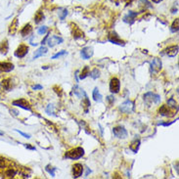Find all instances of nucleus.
Segmentation results:
<instances>
[{
    "instance_id": "nucleus-1",
    "label": "nucleus",
    "mask_w": 179,
    "mask_h": 179,
    "mask_svg": "<svg viewBox=\"0 0 179 179\" xmlns=\"http://www.w3.org/2000/svg\"><path fill=\"white\" fill-rule=\"evenodd\" d=\"M143 100L146 105L148 107H151L154 105H158L161 103V96L154 92H147L144 94Z\"/></svg>"
},
{
    "instance_id": "nucleus-2",
    "label": "nucleus",
    "mask_w": 179,
    "mask_h": 179,
    "mask_svg": "<svg viewBox=\"0 0 179 179\" xmlns=\"http://www.w3.org/2000/svg\"><path fill=\"white\" fill-rule=\"evenodd\" d=\"M83 156H84V150L82 147H77L74 149H72L65 154V158L70 159H79Z\"/></svg>"
},
{
    "instance_id": "nucleus-3",
    "label": "nucleus",
    "mask_w": 179,
    "mask_h": 179,
    "mask_svg": "<svg viewBox=\"0 0 179 179\" xmlns=\"http://www.w3.org/2000/svg\"><path fill=\"white\" fill-rule=\"evenodd\" d=\"M120 111L124 114H131L134 112V103L130 100H126L120 106Z\"/></svg>"
},
{
    "instance_id": "nucleus-4",
    "label": "nucleus",
    "mask_w": 179,
    "mask_h": 179,
    "mask_svg": "<svg viewBox=\"0 0 179 179\" xmlns=\"http://www.w3.org/2000/svg\"><path fill=\"white\" fill-rule=\"evenodd\" d=\"M113 133H114V135L116 138H120V139H124L127 137V135H128L127 130L121 125L114 127V128H113Z\"/></svg>"
},
{
    "instance_id": "nucleus-5",
    "label": "nucleus",
    "mask_w": 179,
    "mask_h": 179,
    "mask_svg": "<svg viewBox=\"0 0 179 179\" xmlns=\"http://www.w3.org/2000/svg\"><path fill=\"white\" fill-rule=\"evenodd\" d=\"M150 67H151V73H159V70H162V67H163L162 60L159 58H154L152 62L150 63Z\"/></svg>"
},
{
    "instance_id": "nucleus-6",
    "label": "nucleus",
    "mask_w": 179,
    "mask_h": 179,
    "mask_svg": "<svg viewBox=\"0 0 179 179\" xmlns=\"http://www.w3.org/2000/svg\"><path fill=\"white\" fill-rule=\"evenodd\" d=\"M12 105L16 106V107H19V108H22V109H23V110L31 112V107L30 105V103L27 102L26 99H18V100L13 101Z\"/></svg>"
},
{
    "instance_id": "nucleus-7",
    "label": "nucleus",
    "mask_w": 179,
    "mask_h": 179,
    "mask_svg": "<svg viewBox=\"0 0 179 179\" xmlns=\"http://www.w3.org/2000/svg\"><path fill=\"white\" fill-rule=\"evenodd\" d=\"M120 90V81L119 78L116 77H113L110 81V91L113 94L119 93Z\"/></svg>"
},
{
    "instance_id": "nucleus-8",
    "label": "nucleus",
    "mask_w": 179,
    "mask_h": 179,
    "mask_svg": "<svg viewBox=\"0 0 179 179\" xmlns=\"http://www.w3.org/2000/svg\"><path fill=\"white\" fill-rule=\"evenodd\" d=\"M108 40H109L110 42H112V43H114V44L124 45V41L122 40L119 36V34H117L116 32H115V31L110 32L109 35H108Z\"/></svg>"
},
{
    "instance_id": "nucleus-9",
    "label": "nucleus",
    "mask_w": 179,
    "mask_h": 179,
    "mask_svg": "<svg viewBox=\"0 0 179 179\" xmlns=\"http://www.w3.org/2000/svg\"><path fill=\"white\" fill-rule=\"evenodd\" d=\"M29 53V46L25 44H21L15 51V56L17 58H23L25 56Z\"/></svg>"
},
{
    "instance_id": "nucleus-10",
    "label": "nucleus",
    "mask_w": 179,
    "mask_h": 179,
    "mask_svg": "<svg viewBox=\"0 0 179 179\" xmlns=\"http://www.w3.org/2000/svg\"><path fill=\"white\" fill-rule=\"evenodd\" d=\"M63 41H64V39L62 38V37L57 36V35H53V36L47 38V43H48V46L51 47V48L56 45H58V44H61Z\"/></svg>"
},
{
    "instance_id": "nucleus-11",
    "label": "nucleus",
    "mask_w": 179,
    "mask_h": 179,
    "mask_svg": "<svg viewBox=\"0 0 179 179\" xmlns=\"http://www.w3.org/2000/svg\"><path fill=\"white\" fill-rule=\"evenodd\" d=\"M94 54V51L92 47H84L81 51V58L84 60H88L90 59Z\"/></svg>"
},
{
    "instance_id": "nucleus-12",
    "label": "nucleus",
    "mask_w": 179,
    "mask_h": 179,
    "mask_svg": "<svg viewBox=\"0 0 179 179\" xmlns=\"http://www.w3.org/2000/svg\"><path fill=\"white\" fill-rule=\"evenodd\" d=\"M83 173V166L81 163H74L73 166V178H78Z\"/></svg>"
},
{
    "instance_id": "nucleus-13",
    "label": "nucleus",
    "mask_w": 179,
    "mask_h": 179,
    "mask_svg": "<svg viewBox=\"0 0 179 179\" xmlns=\"http://www.w3.org/2000/svg\"><path fill=\"white\" fill-rule=\"evenodd\" d=\"M159 115L161 116H167V117H170V116H173L174 115V113H172L170 111V109H169V107L166 106V105H163L161 106V108L159 109Z\"/></svg>"
},
{
    "instance_id": "nucleus-14",
    "label": "nucleus",
    "mask_w": 179,
    "mask_h": 179,
    "mask_svg": "<svg viewBox=\"0 0 179 179\" xmlns=\"http://www.w3.org/2000/svg\"><path fill=\"white\" fill-rule=\"evenodd\" d=\"M178 50H179L178 45H172V46L167 47L164 51H166V54L168 56V57H175V56L178 54Z\"/></svg>"
},
{
    "instance_id": "nucleus-15",
    "label": "nucleus",
    "mask_w": 179,
    "mask_h": 179,
    "mask_svg": "<svg viewBox=\"0 0 179 179\" xmlns=\"http://www.w3.org/2000/svg\"><path fill=\"white\" fill-rule=\"evenodd\" d=\"M139 15V13L137 12H133V11H130L127 15L124 18V23H133L134 21H135V18Z\"/></svg>"
},
{
    "instance_id": "nucleus-16",
    "label": "nucleus",
    "mask_w": 179,
    "mask_h": 179,
    "mask_svg": "<svg viewBox=\"0 0 179 179\" xmlns=\"http://www.w3.org/2000/svg\"><path fill=\"white\" fill-rule=\"evenodd\" d=\"M14 70V65L12 63H0V73H9Z\"/></svg>"
},
{
    "instance_id": "nucleus-17",
    "label": "nucleus",
    "mask_w": 179,
    "mask_h": 179,
    "mask_svg": "<svg viewBox=\"0 0 179 179\" xmlns=\"http://www.w3.org/2000/svg\"><path fill=\"white\" fill-rule=\"evenodd\" d=\"M73 93L77 97H78V98H82V97L84 98L85 96H87V94L85 93V91H84L81 87H79L78 85L73 86Z\"/></svg>"
},
{
    "instance_id": "nucleus-18",
    "label": "nucleus",
    "mask_w": 179,
    "mask_h": 179,
    "mask_svg": "<svg viewBox=\"0 0 179 179\" xmlns=\"http://www.w3.org/2000/svg\"><path fill=\"white\" fill-rule=\"evenodd\" d=\"M47 52H48V48H47V47H45L44 45H42L41 47H39V48L34 52V59L39 58V57H41V56L47 54Z\"/></svg>"
},
{
    "instance_id": "nucleus-19",
    "label": "nucleus",
    "mask_w": 179,
    "mask_h": 179,
    "mask_svg": "<svg viewBox=\"0 0 179 179\" xmlns=\"http://www.w3.org/2000/svg\"><path fill=\"white\" fill-rule=\"evenodd\" d=\"M140 144H141L140 139L139 138H135L132 142H131L129 148H130V150L132 151L133 153H137L138 150H139V147H140Z\"/></svg>"
},
{
    "instance_id": "nucleus-20",
    "label": "nucleus",
    "mask_w": 179,
    "mask_h": 179,
    "mask_svg": "<svg viewBox=\"0 0 179 179\" xmlns=\"http://www.w3.org/2000/svg\"><path fill=\"white\" fill-rule=\"evenodd\" d=\"M73 38L74 39H78V38H81V37H83V32L82 30L79 29V27H77V26H74L73 27Z\"/></svg>"
},
{
    "instance_id": "nucleus-21",
    "label": "nucleus",
    "mask_w": 179,
    "mask_h": 179,
    "mask_svg": "<svg viewBox=\"0 0 179 179\" xmlns=\"http://www.w3.org/2000/svg\"><path fill=\"white\" fill-rule=\"evenodd\" d=\"M31 31H32L31 25H30V23H27V25L21 30V34H22V36H27V35L30 34Z\"/></svg>"
},
{
    "instance_id": "nucleus-22",
    "label": "nucleus",
    "mask_w": 179,
    "mask_h": 179,
    "mask_svg": "<svg viewBox=\"0 0 179 179\" xmlns=\"http://www.w3.org/2000/svg\"><path fill=\"white\" fill-rule=\"evenodd\" d=\"M92 97H93V99H94V101L99 102V103H101V102H102V98H103V96L101 95V93H100V91H99L98 87H95V88H94L93 93H92Z\"/></svg>"
},
{
    "instance_id": "nucleus-23",
    "label": "nucleus",
    "mask_w": 179,
    "mask_h": 179,
    "mask_svg": "<svg viewBox=\"0 0 179 179\" xmlns=\"http://www.w3.org/2000/svg\"><path fill=\"white\" fill-rule=\"evenodd\" d=\"M18 19L16 18L15 20H14V22L11 23V26L10 27H9V34H16V31L18 30Z\"/></svg>"
},
{
    "instance_id": "nucleus-24",
    "label": "nucleus",
    "mask_w": 179,
    "mask_h": 179,
    "mask_svg": "<svg viewBox=\"0 0 179 179\" xmlns=\"http://www.w3.org/2000/svg\"><path fill=\"white\" fill-rule=\"evenodd\" d=\"M81 106H82V108L84 109V112L86 113H88V110H89V108H90V106H91V104H90V101H89V99H88V97L87 96H85L83 98V101H82V103H81Z\"/></svg>"
},
{
    "instance_id": "nucleus-25",
    "label": "nucleus",
    "mask_w": 179,
    "mask_h": 179,
    "mask_svg": "<svg viewBox=\"0 0 179 179\" xmlns=\"http://www.w3.org/2000/svg\"><path fill=\"white\" fill-rule=\"evenodd\" d=\"M17 172H18V170L15 167H8V168H6L5 175L9 178H12V177H14L16 175Z\"/></svg>"
},
{
    "instance_id": "nucleus-26",
    "label": "nucleus",
    "mask_w": 179,
    "mask_h": 179,
    "mask_svg": "<svg viewBox=\"0 0 179 179\" xmlns=\"http://www.w3.org/2000/svg\"><path fill=\"white\" fill-rule=\"evenodd\" d=\"M11 86H12V81L10 78L3 79L2 81V87L5 89V90L9 91L11 89Z\"/></svg>"
},
{
    "instance_id": "nucleus-27",
    "label": "nucleus",
    "mask_w": 179,
    "mask_h": 179,
    "mask_svg": "<svg viewBox=\"0 0 179 179\" xmlns=\"http://www.w3.org/2000/svg\"><path fill=\"white\" fill-rule=\"evenodd\" d=\"M89 73H90V70H89V67H84L83 70L81 72V74H79V79H84L86 78L88 75H89Z\"/></svg>"
},
{
    "instance_id": "nucleus-28",
    "label": "nucleus",
    "mask_w": 179,
    "mask_h": 179,
    "mask_svg": "<svg viewBox=\"0 0 179 179\" xmlns=\"http://www.w3.org/2000/svg\"><path fill=\"white\" fill-rule=\"evenodd\" d=\"M178 27H179V19H175L170 27V31L171 32H178Z\"/></svg>"
},
{
    "instance_id": "nucleus-29",
    "label": "nucleus",
    "mask_w": 179,
    "mask_h": 179,
    "mask_svg": "<svg viewBox=\"0 0 179 179\" xmlns=\"http://www.w3.org/2000/svg\"><path fill=\"white\" fill-rule=\"evenodd\" d=\"M43 19H44V15H43V13H42L41 11H38L36 14H35V16H34V22L36 23H39L40 22L43 21Z\"/></svg>"
},
{
    "instance_id": "nucleus-30",
    "label": "nucleus",
    "mask_w": 179,
    "mask_h": 179,
    "mask_svg": "<svg viewBox=\"0 0 179 179\" xmlns=\"http://www.w3.org/2000/svg\"><path fill=\"white\" fill-rule=\"evenodd\" d=\"M167 105L169 108H173V109H176L178 111V106H177V103L176 101L174 100L173 98H169L167 100Z\"/></svg>"
},
{
    "instance_id": "nucleus-31",
    "label": "nucleus",
    "mask_w": 179,
    "mask_h": 179,
    "mask_svg": "<svg viewBox=\"0 0 179 179\" xmlns=\"http://www.w3.org/2000/svg\"><path fill=\"white\" fill-rule=\"evenodd\" d=\"M45 169H46V171L47 172H49V174L52 177H54L55 176V171H56V167H53V166H51L50 164H48V166H46V167H45Z\"/></svg>"
},
{
    "instance_id": "nucleus-32",
    "label": "nucleus",
    "mask_w": 179,
    "mask_h": 179,
    "mask_svg": "<svg viewBox=\"0 0 179 179\" xmlns=\"http://www.w3.org/2000/svg\"><path fill=\"white\" fill-rule=\"evenodd\" d=\"M89 75H90L93 79H96L100 77V72L98 70V69H94L93 70H91V72L89 73Z\"/></svg>"
},
{
    "instance_id": "nucleus-33",
    "label": "nucleus",
    "mask_w": 179,
    "mask_h": 179,
    "mask_svg": "<svg viewBox=\"0 0 179 179\" xmlns=\"http://www.w3.org/2000/svg\"><path fill=\"white\" fill-rule=\"evenodd\" d=\"M46 113L48 115H55V108L52 104H49L46 108Z\"/></svg>"
},
{
    "instance_id": "nucleus-34",
    "label": "nucleus",
    "mask_w": 179,
    "mask_h": 179,
    "mask_svg": "<svg viewBox=\"0 0 179 179\" xmlns=\"http://www.w3.org/2000/svg\"><path fill=\"white\" fill-rule=\"evenodd\" d=\"M66 54H67V51L62 50V51H60V52L56 53L54 56H52V59H58V58L62 57V56H64V55H66Z\"/></svg>"
},
{
    "instance_id": "nucleus-35",
    "label": "nucleus",
    "mask_w": 179,
    "mask_h": 179,
    "mask_svg": "<svg viewBox=\"0 0 179 179\" xmlns=\"http://www.w3.org/2000/svg\"><path fill=\"white\" fill-rule=\"evenodd\" d=\"M140 4H141L140 6H143L144 9L152 7V5H150V3L148 2V0H140Z\"/></svg>"
},
{
    "instance_id": "nucleus-36",
    "label": "nucleus",
    "mask_w": 179,
    "mask_h": 179,
    "mask_svg": "<svg viewBox=\"0 0 179 179\" xmlns=\"http://www.w3.org/2000/svg\"><path fill=\"white\" fill-rule=\"evenodd\" d=\"M47 30H48V27H47L46 26H43L38 29V30H37V32H38V34H44L47 32Z\"/></svg>"
},
{
    "instance_id": "nucleus-37",
    "label": "nucleus",
    "mask_w": 179,
    "mask_h": 179,
    "mask_svg": "<svg viewBox=\"0 0 179 179\" xmlns=\"http://www.w3.org/2000/svg\"><path fill=\"white\" fill-rule=\"evenodd\" d=\"M67 15H68V10H67V9H63V11L61 12L59 17H60L61 20H65V18L67 17Z\"/></svg>"
},
{
    "instance_id": "nucleus-38",
    "label": "nucleus",
    "mask_w": 179,
    "mask_h": 179,
    "mask_svg": "<svg viewBox=\"0 0 179 179\" xmlns=\"http://www.w3.org/2000/svg\"><path fill=\"white\" fill-rule=\"evenodd\" d=\"M15 131H16V132H18V133H20V134H21L22 136H23V137H25V138H27V139L30 138V134H27V133L23 132V131L18 130V129H15Z\"/></svg>"
},
{
    "instance_id": "nucleus-39",
    "label": "nucleus",
    "mask_w": 179,
    "mask_h": 179,
    "mask_svg": "<svg viewBox=\"0 0 179 179\" xmlns=\"http://www.w3.org/2000/svg\"><path fill=\"white\" fill-rule=\"evenodd\" d=\"M175 121V120H174ZM174 121H170V122H159V124H158V125H162V126H169L170 124H172Z\"/></svg>"
},
{
    "instance_id": "nucleus-40",
    "label": "nucleus",
    "mask_w": 179,
    "mask_h": 179,
    "mask_svg": "<svg viewBox=\"0 0 179 179\" xmlns=\"http://www.w3.org/2000/svg\"><path fill=\"white\" fill-rule=\"evenodd\" d=\"M42 88H43L42 85H40V84H36V85L32 86V90H41Z\"/></svg>"
},
{
    "instance_id": "nucleus-41",
    "label": "nucleus",
    "mask_w": 179,
    "mask_h": 179,
    "mask_svg": "<svg viewBox=\"0 0 179 179\" xmlns=\"http://www.w3.org/2000/svg\"><path fill=\"white\" fill-rule=\"evenodd\" d=\"M25 147L27 149V150H31V151H34L35 150V147H34V146H31L30 144H26Z\"/></svg>"
},
{
    "instance_id": "nucleus-42",
    "label": "nucleus",
    "mask_w": 179,
    "mask_h": 179,
    "mask_svg": "<svg viewBox=\"0 0 179 179\" xmlns=\"http://www.w3.org/2000/svg\"><path fill=\"white\" fill-rule=\"evenodd\" d=\"M107 100H108V101H109V102L111 103V104H112V103H113V102H114V101H115V99H114V98H113L112 96H109V97H108V98H107Z\"/></svg>"
},
{
    "instance_id": "nucleus-43",
    "label": "nucleus",
    "mask_w": 179,
    "mask_h": 179,
    "mask_svg": "<svg viewBox=\"0 0 179 179\" xmlns=\"http://www.w3.org/2000/svg\"><path fill=\"white\" fill-rule=\"evenodd\" d=\"M152 1H153L154 3H159V2L163 1V0H152Z\"/></svg>"
},
{
    "instance_id": "nucleus-44",
    "label": "nucleus",
    "mask_w": 179,
    "mask_h": 179,
    "mask_svg": "<svg viewBox=\"0 0 179 179\" xmlns=\"http://www.w3.org/2000/svg\"><path fill=\"white\" fill-rule=\"evenodd\" d=\"M0 135H1V136L4 135V132H2V131H0Z\"/></svg>"
},
{
    "instance_id": "nucleus-45",
    "label": "nucleus",
    "mask_w": 179,
    "mask_h": 179,
    "mask_svg": "<svg viewBox=\"0 0 179 179\" xmlns=\"http://www.w3.org/2000/svg\"><path fill=\"white\" fill-rule=\"evenodd\" d=\"M124 1H128V0H124Z\"/></svg>"
}]
</instances>
